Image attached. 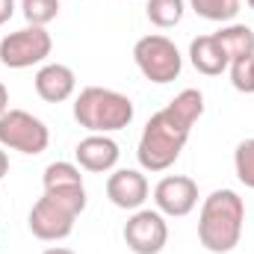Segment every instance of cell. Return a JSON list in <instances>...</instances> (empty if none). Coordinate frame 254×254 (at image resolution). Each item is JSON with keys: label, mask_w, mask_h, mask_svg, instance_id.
Here are the masks:
<instances>
[{"label": "cell", "mask_w": 254, "mask_h": 254, "mask_svg": "<svg viewBox=\"0 0 254 254\" xmlns=\"http://www.w3.org/2000/svg\"><path fill=\"white\" fill-rule=\"evenodd\" d=\"M204 116V95L198 89H184L169 107L154 113L139 139V166L145 172H166L178 163L190 142L195 122Z\"/></svg>", "instance_id": "obj_1"}, {"label": "cell", "mask_w": 254, "mask_h": 254, "mask_svg": "<svg viewBox=\"0 0 254 254\" xmlns=\"http://www.w3.org/2000/svg\"><path fill=\"white\" fill-rule=\"evenodd\" d=\"M246 204L234 190L210 192L198 216V243L213 254H228L240 246Z\"/></svg>", "instance_id": "obj_2"}, {"label": "cell", "mask_w": 254, "mask_h": 254, "mask_svg": "<svg viewBox=\"0 0 254 254\" xmlns=\"http://www.w3.org/2000/svg\"><path fill=\"white\" fill-rule=\"evenodd\" d=\"M74 122L89 133H116L133 122V101L104 86H86L74 101Z\"/></svg>", "instance_id": "obj_3"}, {"label": "cell", "mask_w": 254, "mask_h": 254, "mask_svg": "<svg viewBox=\"0 0 254 254\" xmlns=\"http://www.w3.org/2000/svg\"><path fill=\"white\" fill-rule=\"evenodd\" d=\"M133 63L142 71L145 80L151 83H172L181 77V68H184V57L178 51V45L160 33H151V36H142L136 45H133Z\"/></svg>", "instance_id": "obj_4"}, {"label": "cell", "mask_w": 254, "mask_h": 254, "mask_svg": "<svg viewBox=\"0 0 254 254\" xmlns=\"http://www.w3.org/2000/svg\"><path fill=\"white\" fill-rule=\"evenodd\" d=\"M0 145L21 154H42L51 145V130L42 119H36L27 110H6L0 116Z\"/></svg>", "instance_id": "obj_5"}, {"label": "cell", "mask_w": 254, "mask_h": 254, "mask_svg": "<svg viewBox=\"0 0 254 254\" xmlns=\"http://www.w3.org/2000/svg\"><path fill=\"white\" fill-rule=\"evenodd\" d=\"M54 51V39L45 27H33L27 24L24 30H15L9 33L3 42H0V63L6 68H33V65L45 63Z\"/></svg>", "instance_id": "obj_6"}, {"label": "cell", "mask_w": 254, "mask_h": 254, "mask_svg": "<svg viewBox=\"0 0 254 254\" xmlns=\"http://www.w3.org/2000/svg\"><path fill=\"white\" fill-rule=\"evenodd\" d=\"M125 243L133 254H160L169 243V225L160 210H133L125 222Z\"/></svg>", "instance_id": "obj_7"}, {"label": "cell", "mask_w": 254, "mask_h": 254, "mask_svg": "<svg viewBox=\"0 0 254 254\" xmlns=\"http://www.w3.org/2000/svg\"><path fill=\"white\" fill-rule=\"evenodd\" d=\"M74 222H77V213H71L65 204H60V201L51 198V195H42V198L33 204L30 219H27L33 237H39V240H45V243H60L65 237H71Z\"/></svg>", "instance_id": "obj_8"}, {"label": "cell", "mask_w": 254, "mask_h": 254, "mask_svg": "<svg viewBox=\"0 0 254 254\" xmlns=\"http://www.w3.org/2000/svg\"><path fill=\"white\" fill-rule=\"evenodd\" d=\"M154 204L163 216H190L198 204V184L187 175H169L154 187Z\"/></svg>", "instance_id": "obj_9"}, {"label": "cell", "mask_w": 254, "mask_h": 254, "mask_svg": "<svg viewBox=\"0 0 254 254\" xmlns=\"http://www.w3.org/2000/svg\"><path fill=\"white\" fill-rule=\"evenodd\" d=\"M74 157H77L80 169L95 172V175H104V172H113V169H116L122 151H119L116 139H110L107 133H89L86 139L77 142Z\"/></svg>", "instance_id": "obj_10"}, {"label": "cell", "mask_w": 254, "mask_h": 254, "mask_svg": "<svg viewBox=\"0 0 254 254\" xmlns=\"http://www.w3.org/2000/svg\"><path fill=\"white\" fill-rule=\"evenodd\" d=\"M107 198L119 210H139L148 201V181L136 169H119L107 178Z\"/></svg>", "instance_id": "obj_11"}, {"label": "cell", "mask_w": 254, "mask_h": 254, "mask_svg": "<svg viewBox=\"0 0 254 254\" xmlns=\"http://www.w3.org/2000/svg\"><path fill=\"white\" fill-rule=\"evenodd\" d=\"M77 89V74L63 63H48L36 71V95L48 104H63Z\"/></svg>", "instance_id": "obj_12"}, {"label": "cell", "mask_w": 254, "mask_h": 254, "mask_svg": "<svg viewBox=\"0 0 254 254\" xmlns=\"http://www.w3.org/2000/svg\"><path fill=\"white\" fill-rule=\"evenodd\" d=\"M190 63L198 74L219 77L222 71H228L231 60H228V54H225V48L219 45L216 36H198L190 45Z\"/></svg>", "instance_id": "obj_13"}, {"label": "cell", "mask_w": 254, "mask_h": 254, "mask_svg": "<svg viewBox=\"0 0 254 254\" xmlns=\"http://www.w3.org/2000/svg\"><path fill=\"white\" fill-rule=\"evenodd\" d=\"M219 39V45L225 48L228 60H243V57H252L254 54V30L249 24H225L219 33H213Z\"/></svg>", "instance_id": "obj_14"}, {"label": "cell", "mask_w": 254, "mask_h": 254, "mask_svg": "<svg viewBox=\"0 0 254 254\" xmlns=\"http://www.w3.org/2000/svg\"><path fill=\"white\" fill-rule=\"evenodd\" d=\"M184 12H187V0H148L145 3L148 21L154 27H160V30L178 27L184 21Z\"/></svg>", "instance_id": "obj_15"}, {"label": "cell", "mask_w": 254, "mask_h": 254, "mask_svg": "<svg viewBox=\"0 0 254 254\" xmlns=\"http://www.w3.org/2000/svg\"><path fill=\"white\" fill-rule=\"evenodd\" d=\"M42 184H45V192H60V190H77V187H83V175H80V169L74 166V163H51L48 169H45V178H42Z\"/></svg>", "instance_id": "obj_16"}, {"label": "cell", "mask_w": 254, "mask_h": 254, "mask_svg": "<svg viewBox=\"0 0 254 254\" xmlns=\"http://www.w3.org/2000/svg\"><path fill=\"white\" fill-rule=\"evenodd\" d=\"M192 12L204 21H216V24H231L240 15L243 0H190Z\"/></svg>", "instance_id": "obj_17"}, {"label": "cell", "mask_w": 254, "mask_h": 254, "mask_svg": "<svg viewBox=\"0 0 254 254\" xmlns=\"http://www.w3.org/2000/svg\"><path fill=\"white\" fill-rule=\"evenodd\" d=\"M21 12H24L27 24L48 27L60 15V0H21Z\"/></svg>", "instance_id": "obj_18"}, {"label": "cell", "mask_w": 254, "mask_h": 254, "mask_svg": "<svg viewBox=\"0 0 254 254\" xmlns=\"http://www.w3.org/2000/svg\"><path fill=\"white\" fill-rule=\"evenodd\" d=\"M234 169H237V178L254 190V139H243L234 151Z\"/></svg>", "instance_id": "obj_19"}, {"label": "cell", "mask_w": 254, "mask_h": 254, "mask_svg": "<svg viewBox=\"0 0 254 254\" xmlns=\"http://www.w3.org/2000/svg\"><path fill=\"white\" fill-rule=\"evenodd\" d=\"M228 71H231V83H234L237 92L254 95V54L243 57V60H234L228 65Z\"/></svg>", "instance_id": "obj_20"}, {"label": "cell", "mask_w": 254, "mask_h": 254, "mask_svg": "<svg viewBox=\"0 0 254 254\" xmlns=\"http://www.w3.org/2000/svg\"><path fill=\"white\" fill-rule=\"evenodd\" d=\"M15 15V0H0V27Z\"/></svg>", "instance_id": "obj_21"}, {"label": "cell", "mask_w": 254, "mask_h": 254, "mask_svg": "<svg viewBox=\"0 0 254 254\" xmlns=\"http://www.w3.org/2000/svg\"><path fill=\"white\" fill-rule=\"evenodd\" d=\"M9 110V89L3 86V80H0V116Z\"/></svg>", "instance_id": "obj_22"}, {"label": "cell", "mask_w": 254, "mask_h": 254, "mask_svg": "<svg viewBox=\"0 0 254 254\" xmlns=\"http://www.w3.org/2000/svg\"><path fill=\"white\" fill-rule=\"evenodd\" d=\"M9 175V157H6V151H3V145H0V181Z\"/></svg>", "instance_id": "obj_23"}, {"label": "cell", "mask_w": 254, "mask_h": 254, "mask_svg": "<svg viewBox=\"0 0 254 254\" xmlns=\"http://www.w3.org/2000/svg\"><path fill=\"white\" fill-rule=\"evenodd\" d=\"M42 254H74L71 249H63V246H57V249H45Z\"/></svg>", "instance_id": "obj_24"}, {"label": "cell", "mask_w": 254, "mask_h": 254, "mask_svg": "<svg viewBox=\"0 0 254 254\" xmlns=\"http://www.w3.org/2000/svg\"><path fill=\"white\" fill-rule=\"evenodd\" d=\"M246 3H249V6H252V9H254V0H246Z\"/></svg>", "instance_id": "obj_25"}]
</instances>
